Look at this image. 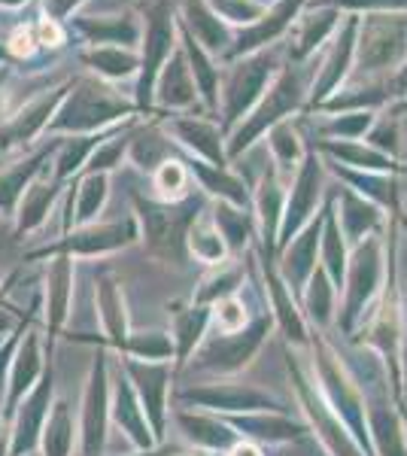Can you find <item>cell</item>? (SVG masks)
Here are the masks:
<instances>
[{
  "mask_svg": "<svg viewBox=\"0 0 407 456\" xmlns=\"http://www.w3.org/2000/svg\"><path fill=\"white\" fill-rule=\"evenodd\" d=\"M407 21L402 16H371L359 43V64L365 70L389 68L404 49Z\"/></svg>",
  "mask_w": 407,
  "mask_h": 456,
  "instance_id": "6da1fadb",
  "label": "cell"
},
{
  "mask_svg": "<svg viewBox=\"0 0 407 456\" xmlns=\"http://www.w3.org/2000/svg\"><path fill=\"white\" fill-rule=\"evenodd\" d=\"M92 61L98 64V68L110 70V73H131V70H134V58L122 55V53H113V49H101V53H94Z\"/></svg>",
  "mask_w": 407,
  "mask_h": 456,
  "instance_id": "7a4b0ae2",
  "label": "cell"
},
{
  "mask_svg": "<svg viewBox=\"0 0 407 456\" xmlns=\"http://www.w3.org/2000/svg\"><path fill=\"white\" fill-rule=\"evenodd\" d=\"M159 186L165 195H183V167L165 165V171L159 174Z\"/></svg>",
  "mask_w": 407,
  "mask_h": 456,
  "instance_id": "3957f363",
  "label": "cell"
},
{
  "mask_svg": "<svg viewBox=\"0 0 407 456\" xmlns=\"http://www.w3.org/2000/svg\"><path fill=\"white\" fill-rule=\"evenodd\" d=\"M34 43H37L34 34L28 31V28H19V31L12 34V40H10V49L16 55H31L34 53Z\"/></svg>",
  "mask_w": 407,
  "mask_h": 456,
  "instance_id": "277c9868",
  "label": "cell"
},
{
  "mask_svg": "<svg viewBox=\"0 0 407 456\" xmlns=\"http://www.w3.org/2000/svg\"><path fill=\"white\" fill-rule=\"evenodd\" d=\"M37 31H40V40L37 43H43V46H58L61 43V28L55 25V19H43Z\"/></svg>",
  "mask_w": 407,
  "mask_h": 456,
  "instance_id": "5b68a950",
  "label": "cell"
},
{
  "mask_svg": "<svg viewBox=\"0 0 407 456\" xmlns=\"http://www.w3.org/2000/svg\"><path fill=\"white\" fill-rule=\"evenodd\" d=\"M234 456H256V451H249V447H243V451H238Z\"/></svg>",
  "mask_w": 407,
  "mask_h": 456,
  "instance_id": "8992f818",
  "label": "cell"
},
{
  "mask_svg": "<svg viewBox=\"0 0 407 456\" xmlns=\"http://www.w3.org/2000/svg\"><path fill=\"white\" fill-rule=\"evenodd\" d=\"M402 86H404V88H407V70H404V73H402Z\"/></svg>",
  "mask_w": 407,
  "mask_h": 456,
  "instance_id": "52a82bcc",
  "label": "cell"
}]
</instances>
